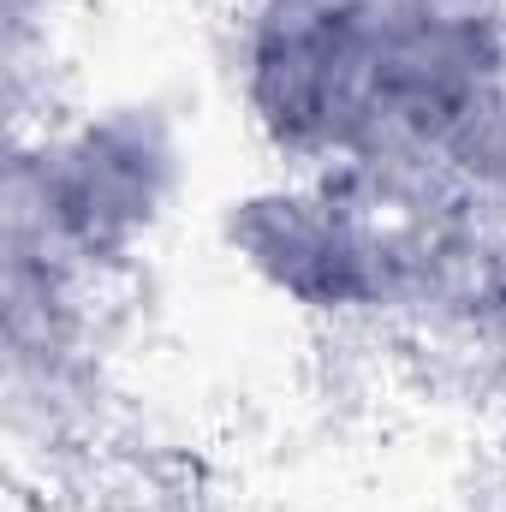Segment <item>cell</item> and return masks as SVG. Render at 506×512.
Instances as JSON below:
<instances>
[{
  "instance_id": "6da1fadb",
  "label": "cell",
  "mask_w": 506,
  "mask_h": 512,
  "mask_svg": "<svg viewBox=\"0 0 506 512\" xmlns=\"http://www.w3.org/2000/svg\"><path fill=\"white\" fill-rule=\"evenodd\" d=\"M179 191L185 131L149 96L24 114L6 161V245L108 286L173 221Z\"/></svg>"
}]
</instances>
